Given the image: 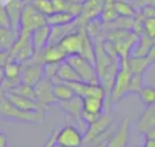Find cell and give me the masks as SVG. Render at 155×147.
<instances>
[{
  "label": "cell",
  "instance_id": "6da1fadb",
  "mask_svg": "<svg viewBox=\"0 0 155 147\" xmlns=\"http://www.w3.org/2000/svg\"><path fill=\"white\" fill-rule=\"evenodd\" d=\"M131 78L132 74L129 71L128 65L125 63V59H120V65H118V71L113 80L112 89H110V102L112 104H117L118 101L124 98L127 94H129V89H131Z\"/></svg>",
  "mask_w": 155,
  "mask_h": 147
},
{
  "label": "cell",
  "instance_id": "7a4b0ae2",
  "mask_svg": "<svg viewBox=\"0 0 155 147\" xmlns=\"http://www.w3.org/2000/svg\"><path fill=\"white\" fill-rule=\"evenodd\" d=\"M34 55H35V48L31 40V33L21 32L16 41L14 42V45L8 51L10 59L16 60L19 63H26L30 59H33Z\"/></svg>",
  "mask_w": 155,
  "mask_h": 147
},
{
  "label": "cell",
  "instance_id": "3957f363",
  "mask_svg": "<svg viewBox=\"0 0 155 147\" xmlns=\"http://www.w3.org/2000/svg\"><path fill=\"white\" fill-rule=\"evenodd\" d=\"M113 128V120L109 116L107 112H102L99 115V117L95 121H93L91 124H88L87 128L84 129L83 134V145H93L98 138H101L102 135H105L107 131Z\"/></svg>",
  "mask_w": 155,
  "mask_h": 147
},
{
  "label": "cell",
  "instance_id": "277c9868",
  "mask_svg": "<svg viewBox=\"0 0 155 147\" xmlns=\"http://www.w3.org/2000/svg\"><path fill=\"white\" fill-rule=\"evenodd\" d=\"M67 62L76 70L80 80H83V82H86V83H99L98 72H97V68H95L94 63L88 62L87 59H84V57L80 56V55L68 56Z\"/></svg>",
  "mask_w": 155,
  "mask_h": 147
},
{
  "label": "cell",
  "instance_id": "5b68a950",
  "mask_svg": "<svg viewBox=\"0 0 155 147\" xmlns=\"http://www.w3.org/2000/svg\"><path fill=\"white\" fill-rule=\"evenodd\" d=\"M68 57L67 52L63 49V46L59 44H48L45 48L41 51L35 52L33 56V62H37L40 64H60V63L65 62Z\"/></svg>",
  "mask_w": 155,
  "mask_h": 147
},
{
  "label": "cell",
  "instance_id": "8992f818",
  "mask_svg": "<svg viewBox=\"0 0 155 147\" xmlns=\"http://www.w3.org/2000/svg\"><path fill=\"white\" fill-rule=\"evenodd\" d=\"M44 25H46V16L38 12L30 3H25L21 21H19V33H31L33 30Z\"/></svg>",
  "mask_w": 155,
  "mask_h": 147
},
{
  "label": "cell",
  "instance_id": "52a82bcc",
  "mask_svg": "<svg viewBox=\"0 0 155 147\" xmlns=\"http://www.w3.org/2000/svg\"><path fill=\"white\" fill-rule=\"evenodd\" d=\"M80 30H74V32L68 33L67 35L63 37V40L60 41V45L63 46L65 52H67L68 56H72V55H80L83 49V44H84V37L87 34L86 32V27L79 26Z\"/></svg>",
  "mask_w": 155,
  "mask_h": 147
},
{
  "label": "cell",
  "instance_id": "ba28073f",
  "mask_svg": "<svg viewBox=\"0 0 155 147\" xmlns=\"http://www.w3.org/2000/svg\"><path fill=\"white\" fill-rule=\"evenodd\" d=\"M56 145L61 147H82L83 134L74 125H64L56 132Z\"/></svg>",
  "mask_w": 155,
  "mask_h": 147
},
{
  "label": "cell",
  "instance_id": "9c48e42d",
  "mask_svg": "<svg viewBox=\"0 0 155 147\" xmlns=\"http://www.w3.org/2000/svg\"><path fill=\"white\" fill-rule=\"evenodd\" d=\"M34 93H35V101L42 108L51 106L54 102H57L53 94V82L46 76H44L34 86Z\"/></svg>",
  "mask_w": 155,
  "mask_h": 147
},
{
  "label": "cell",
  "instance_id": "30bf717a",
  "mask_svg": "<svg viewBox=\"0 0 155 147\" xmlns=\"http://www.w3.org/2000/svg\"><path fill=\"white\" fill-rule=\"evenodd\" d=\"M44 78V64L29 62L22 63L21 82L29 86H35Z\"/></svg>",
  "mask_w": 155,
  "mask_h": 147
},
{
  "label": "cell",
  "instance_id": "8fae6325",
  "mask_svg": "<svg viewBox=\"0 0 155 147\" xmlns=\"http://www.w3.org/2000/svg\"><path fill=\"white\" fill-rule=\"evenodd\" d=\"M59 106L67 113L68 116H71L72 119H75L78 123L82 125V128H87V124L83 121L82 119V112H83V98L79 95H74L70 99L65 101H59L57 102Z\"/></svg>",
  "mask_w": 155,
  "mask_h": 147
},
{
  "label": "cell",
  "instance_id": "7c38bea8",
  "mask_svg": "<svg viewBox=\"0 0 155 147\" xmlns=\"http://www.w3.org/2000/svg\"><path fill=\"white\" fill-rule=\"evenodd\" d=\"M129 135H131V121L128 117H125L121 125L114 132H112L106 147H127L129 142Z\"/></svg>",
  "mask_w": 155,
  "mask_h": 147
},
{
  "label": "cell",
  "instance_id": "4fadbf2b",
  "mask_svg": "<svg viewBox=\"0 0 155 147\" xmlns=\"http://www.w3.org/2000/svg\"><path fill=\"white\" fill-rule=\"evenodd\" d=\"M23 7H25L23 0H8L4 4V10L11 22V29L18 33H19V21H21Z\"/></svg>",
  "mask_w": 155,
  "mask_h": 147
},
{
  "label": "cell",
  "instance_id": "5bb4252c",
  "mask_svg": "<svg viewBox=\"0 0 155 147\" xmlns=\"http://www.w3.org/2000/svg\"><path fill=\"white\" fill-rule=\"evenodd\" d=\"M5 98H7L14 106L18 108V109L26 110V112H35V110L44 112V108L41 106L37 101H34V99L26 98V97L18 95V94H14V93H5Z\"/></svg>",
  "mask_w": 155,
  "mask_h": 147
},
{
  "label": "cell",
  "instance_id": "9a60e30c",
  "mask_svg": "<svg viewBox=\"0 0 155 147\" xmlns=\"http://www.w3.org/2000/svg\"><path fill=\"white\" fill-rule=\"evenodd\" d=\"M136 128L142 134H147L155 128V104L146 106V109L140 113L139 119L136 120Z\"/></svg>",
  "mask_w": 155,
  "mask_h": 147
},
{
  "label": "cell",
  "instance_id": "2e32d148",
  "mask_svg": "<svg viewBox=\"0 0 155 147\" xmlns=\"http://www.w3.org/2000/svg\"><path fill=\"white\" fill-rule=\"evenodd\" d=\"M51 80L53 83H57V82H76V80H80V78H79V75H78L75 68L65 60V62H63V63L59 64L56 75H54V78H52Z\"/></svg>",
  "mask_w": 155,
  "mask_h": 147
},
{
  "label": "cell",
  "instance_id": "e0dca14e",
  "mask_svg": "<svg viewBox=\"0 0 155 147\" xmlns=\"http://www.w3.org/2000/svg\"><path fill=\"white\" fill-rule=\"evenodd\" d=\"M51 29H52V27L46 23V25H44V26L37 27L35 30H33V32H31V40H33V44H34L35 52L41 51V49L45 48V46L49 44Z\"/></svg>",
  "mask_w": 155,
  "mask_h": 147
},
{
  "label": "cell",
  "instance_id": "ac0fdd59",
  "mask_svg": "<svg viewBox=\"0 0 155 147\" xmlns=\"http://www.w3.org/2000/svg\"><path fill=\"white\" fill-rule=\"evenodd\" d=\"M125 63L128 65L131 74H140V75H144V72L151 65L150 60L147 57H137V56H128L125 59Z\"/></svg>",
  "mask_w": 155,
  "mask_h": 147
},
{
  "label": "cell",
  "instance_id": "d6986e66",
  "mask_svg": "<svg viewBox=\"0 0 155 147\" xmlns=\"http://www.w3.org/2000/svg\"><path fill=\"white\" fill-rule=\"evenodd\" d=\"M153 38L147 37L146 34H142L137 37L136 42H135L134 48H132L131 56H137V57H147L148 52L151 49V45H153Z\"/></svg>",
  "mask_w": 155,
  "mask_h": 147
},
{
  "label": "cell",
  "instance_id": "ffe728a7",
  "mask_svg": "<svg viewBox=\"0 0 155 147\" xmlns=\"http://www.w3.org/2000/svg\"><path fill=\"white\" fill-rule=\"evenodd\" d=\"M75 16L72 14L67 12V11H54L51 15L46 16V23L49 26H64V25L72 23L75 21Z\"/></svg>",
  "mask_w": 155,
  "mask_h": 147
},
{
  "label": "cell",
  "instance_id": "44dd1931",
  "mask_svg": "<svg viewBox=\"0 0 155 147\" xmlns=\"http://www.w3.org/2000/svg\"><path fill=\"white\" fill-rule=\"evenodd\" d=\"M19 33L12 30L11 27L0 26V51H10Z\"/></svg>",
  "mask_w": 155,
  "mask_h": 147
},
{
  "label": "cell",
  "instance_id": "7402d4cb",
  "mask_svg": "<svg viewBox=\"0 0 155 147\" xmlns=\"http://www.w3.org/2000/svg\"><path fill=\"white\" fill-rule=\"evenodd\" d=\"M105 108V99L99 97H86L83 98V112L91 115H101Z\"/></svg>",
  "mask_w": 155,
  "mask_h": 147
},
{
  "label": "cell",
  "instance_id": "603a6c76",
  "mask_svg": "<svg viewBox=\"0 0 155 147\" xmlns=\"http://www.w3.org/2000/svg\"><path fill=\"white\" fill-rule=\"evenodd\" d=\"M3 71H4V79L8 80H21V72H22V63L16 60L8 59L3 64Z\"/></svg>",
  "mask_w": 155,
  "mask_h": 147
},
{
  "label": "cell",
  "instance_id": "cb8c5ba5",
  "mask_svg": "<svg viewBox=\"0 0 155 147\" xmlns=\"http://www.w3.org/2000/svg\"><path fill=\"white\" fill-rule=\"evenodd\" d=\"M53 94L56 101H65V99H70L71 97L75 95L74 90L71 89V86L67 82H57L53 83Z\"/></svg>",
  "mask_w": 155,
  "mask_h": 147
},
{
  "label": "cell",
  "instance_id": "d4e9b609",
  "mask_svg": "<svg viewBox=\"0 0 155 147\" xmlns=\"http://www.w3.org/2000/svg\"><path fill=\"white\" fill-rule=\"evenodd\" d=\"M114 8L118 16H123V18H132L136 12L134 3L129 0H114Z\"/></svg>",
  "mask_w": 155,
  "mask_h": 147
},
{
  "label": "cell",
  "instance_id": "484cf974",
  "mask_svg": "<svg viewBox=\"0 0 155 147\" xmlns=\"http://www.w3.org/2000/svg\"><path fill=\"white\" fill-rule=\"evenodd\" d=\"M30 4L42 15L48 16L52 12H54V5H53V0H31Z\"/></svg>",
  "mask_w": 155,
  "mask_h": 147
},
{
  "label": "cell",
  "instance_id": "4316f807",
  "mask_svg": "<svg viewBox=\"0 0 155 147\" xmlns=\"http://www.w3.org/2000/svg\"><path fill=\"white\" fill-rule=\"evenodd\" d=\"M137 95H139L142 104H144L146 106L155 104V89L151 87V86H143L137 91Z\"/></svg>",
  "mask_w": 155,
  "mask_h": 147
},
{
  "label": "cell",
  "instance_id": "83f0119b",
  "mask_svg": "<svg viewBox=\"0 0 155 147\" xmlns=\"http://www.w3.org/2000/svg\"><path fill=\"white\" fill-rule=\"evenodd\" d=\"M142 26H143V33H144L147 37L155 40V15L143 18L142 19Z\"/></svg>",
  "mask_w": 155,
  "mask_h": 147
},
{
  "label": "cell",
  "instance_id": "f1b7e54d",
  "mask_svg": "<svg viewBox=\"0 0 155 147\" xmlns=\"http://www.w3.org/2000/svg\"><path fill=\"white\" fill-rule=\"evenodd\" d=\"M143 87V75L140 74H132V78H131V89L129 91L131 93H135L137 94V91Z\"/></svg>",
  "mask_w": 155,
  "mask_h": 147
},
{
  "label": "cell",
  "instance_id": "f546056e",
  "mask_svg": "<svg viewBox=\"0 0 155 147\" xmlns=\"http://www.w3.org/2000/svg\"><path fill=\"white\" fill-rule=\"evenodd\" d=\"M56 132H57V129H53V131H52L51 136L48 138V140H46V143L44 145V147H53L56 145Z\"/></svg>",
  "mask_w": 155,
  "mask_h": 147
},
{
  "label": "cell",
  "instance_id": "4dcf8cb0",
  "mask_svg": "<svg viewBox=\"0 0 155 147\" xmlns=\"http://www.w3.org/2000/svg\"><path fill=\"white\" fill-rule=\"evenodd\" d=\"M147 59L150 60L151 64H155V40L153 41V45H151V49H150V52H148Z\"/></svg>",
  "mask_w": 155,
  "mask_h": 147
},
{
  "label": "cell",
  "instance_id": "1f68e13d",
  "mask_svg": "<svg viewBox=\"0 0 155 147\" xmlns=\"http://www.w3.org/2000/svg\"><path fill=\"white\" fill-rule=\"evenodd\" d=\"M143 147H155V139L153 138H144V143H143Z\"/></svg>",
  "mask_w": 155,
  "mask_h": 147
},
{
  "label": "cell",
  "instance_id": "d6a6232c",
  "mask_svg": "<svg viewBox=\"0 0 155 147\" xmlns=\"http://www.w3.org/2000/svg\"><path fill=\"white\" fill-rule=\"evenodd\" d=\"M0 147H8V139L4 134L0 132Z\"/></svg>",
  "mask_w": 155,
  "mask_h": 147
},
{
  "label": "cell",
  "instance_id": "836d02e7",
  "mask_svg": "<svg viewBox=\"0 0 155 147\" xmlns=\"http://www.w3.org/2000/svg\"><path fill=\"white\" fill-rule=\"evenodd\" d=\"M88 147H106V142H99V143H94V145H90Z\"/></svg>",
  "mask_w": 155,
  "mask_h": 147
},
{
  "label": "cell",
  "instance_id": "e575fe53",
  "mask_svg": "<svg viewBox=\"0 0 155 147\" xmlns=\"http://www.w3.org/2000/svg\"><path fill=\"white\" fill-rule=\"evenodd\" d=\"M146 136H148V138H153V139H155V128H153L151 131H148L147 134H144Z\"/></svg>",
  "mask_w": 155,
  "mask_h": 147
},
{
  "label": "cell",
  "instance_id": "d590c367",
  "mask_svg": "<svg viewBox=\"0 0 155 147\" xmlns=\"http://www.w3.org/2000/svg\"><path fill=\"white\" fill-rule=\"evenodd\" d=\"M4 80V71H3V65H0V85Z\"/></svg>",
  "mask_w": 155,
  "mask_h": 147
},
{
  "label": "cell",
  "instance_id": "8d00e7d4",
  "mask_svg": "<svg viewBox=\"0 0 155 147\" xmlns=\"http://www.w3.org/2000/svg\"><path fill=\"white\" fill-rule=\"evenodd\" d=\"M4 98H5V91H4V89L0 86V101H2V99H4Z\"/></svg>",
  "mask_w": 155,
  "mask_h": 147
},
{
  "label": "cell",
  "instance_id": "74e56055",
  "mask_svg": "<svg viewBox=\"0 0 155 147\" xmlns=\"http://www.w3.org/2000/svg\"><path fill=\"white\" fill-rule=\"evenodd\" d=\"M67 2L75 3V4H83V3H84V0H67Z\"/></svg>",
  "mask_w": 155,
  "mask_h": 147
},
{
  "label": "cell",
  "instance_id": "f35d334b",
  "mask_svg": "<svg viewBox=\"0 0 155 147\" xmlns=\"http://www.w3.org/2000/svg\"><path fill=\"white\" fill-rule=\"evenodd\" d=\"M23 2H25V3H30V2H31V0H23Z\"/></svg>",
  "mask_w": 155,
  "mask_h": 147
},
{
  "label": "cell",
  "instance_id": "ab89813d",
  "mask_svg": "<svg viewBox=\"0 0 155 147\" xmlns=\"http://www.w3.org/2000/svg\"><path fill=\"white\" fill-rule=\"evenodd\" d=\"M53 147H61V146H59V145H54Z\"/></svg>",
  "mask_w": 155,
  "mask_h": 147
},
{
  "label": "cell",
  "instance_id": "60d3db41",
  "mask_svg": "<svg viewBox=\"0 0 155 147\" xmlns=\"http://www.w3.org/2000/svg\"><path fill=\"white\" fill-rule=\"evenodd\" d=\"M136 147H137V146H136Z\"/></svg>",
  "mask_w": 155,
  "mask_h": 147
}]
</instances>
